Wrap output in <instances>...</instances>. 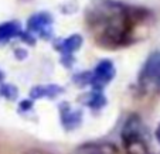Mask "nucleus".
Masks as SVG:
<instances>
[{
  "label": "nucleus",
  "instance_id": "10",
  "mask_svg": "<svg viewBox=\"0 0 160 154\" xmlns=\"http://www.w3.org/2000/svg\"><path fill=\"white\" fill-rule=\"evenodd\" d=\"M20 33H21V27L16 21H7V23L0 24V46L7 44L14 37H18Z\"/></svg>",
  "mask_w": 160,
  "mask_h": 154
},
{
  "label": "nucleus",
  "instance_id": "14",
  "mask_svg": "<svg viewBox=\"0 0 160 154\" xmlns=\"http://www.w3.org/2000/svg\"><path fill=\"white\" fill-rule=\"evenodd\" d=\"M156 136H157V140L160 142V126H159V129H157V133H156Z\"/></svg>",
  "mask_w": 160,
  "mask_h": 154
},
{
  "label": "nucleus",
  "instance_id": "11",
  "mask_svg": "<svg viewBox=\"0 0 160 154\" xmlns=\"http://www.w3.org/2000/svg\"><path fill=\"white\" fill-rule=\"evenodd\" d=\"M106 103L105 98L102 96V94H101L99 91H95V92H91L89 95H88V102L87 105L89 106V108H94V109H101L103 105Z\"/></svg>",
  "mask_w": 160,
  "mask_h": 154
},
{
  "label": "nucleus",
  "instance_id": "8",
  "mask_svg": "<svg viewBox=\"0 0 160 154\" xmlns=\"http://www.w3.org/2000/svg\"><path fill=\"white\" fill-rule=\"evenodd\" d=\"M81 46H82V37L74 34V36L68 37V38H64L61 42H58L57 46H55V48L62 55L70 57V55H72Z\"/></svg>",
  "mask_w": 160,
  "mask_h": 154
},
{
  "label": "nucleus",
  "instance_id": "9",
  "mask_svg": "<svg viewBox=\"0 0 160 154\" xmlns=\"http://www.w3.org/2000/svg\"><path fill=\"white\" fill-rule=\"evenodd\" d=\"M61 92H62V88L57 86V85H40V86H36L31 89L30 96L33 99H42V98L54 99Z\"/></svg>",
  "mask_w": 160,
  "mask_h": 154
},
{
  "label": "nucleus",
  "instance_id": "15",
  "mask_svg": "<svg viewBox=\"0 0 160 154\" xmlns=\"http://www.w3.org/2000/svg\"><path fill=\"white\" fill-rule=\"evenodd\" d=\"M2 79H3V72L0 71V81H2Z\"/></svg>",
  "mask_w": 160,
  "mask_h": 154
},
{
  "label": "nucleus",
  "instance_id": "6",
  "mask_svg": "<svg viewBox=\"0 0 160 154\" xmlns=\"http://www.w3.org/2000/svg\"><path fill=\"white\" fill-rule=\"evenodd\" d=\"M118 148L115 144L108 142H95L85 143V144L77 147L71 154H116Z\"/></svg>",
  "mask_w": 160,
  "mask_h": 154
},
{
  "label": "nucleus",
  "instance_id": "1",
  "mask_svg": "<svg viewBox=\"0 0 160 154\" xmlns=\"http://www.w3.org/2000/svg\"><path fill=\"white\" fill-rule=\"evenodd\" d=\"M89 24L91 31L102 46H119L126 41L130 30L126 7L106 0L92 6Z\"/></svg>",
  "mask_w": 160,
  "mask_h": 154
},
{
  "label": "nucleus",
  "instance_id": "13",
  "mask_svg": "<svg viewBox=\"0 0 160 154\" xmlns=\"http://www.w3.org/2000/svg\"><path fill=\"white\" fill-rule=\"evenodd\" d=\"M27 154H50V153H45V151H30Z\"/></svg>",
  "mask_w": 160,
  "mask_h": 154
},
{
  "label": "nucleus",
  "instance_id": "4",
  "mask_svg": "<svg viewBox=\"0 0 160 154\" xmlns=\"http://www.w3.org/2000/svg\"><path fill=\"white\" fill-rule=\"evenodd\" d=\"M115 76V67L109 60H102L89 76V84L95 91H99Z\"/></svg>",
  "mask_w": 160,
  "mask_h": 154
},
{
  "label": "nucleus",
  "instance_id": "12",
  "mask_svg": "<svg viewBox=\"0 0 160 154\" xmlns=\"http://www.w3.org/2000/svg\"><path fill=\"white\" fill-rule=\"evenodd\" d=\"M0 92H2V95L6 96L7 99H16V96H17V88L12 86V85H2Z\"/></svg>",
  "mask_w": 160,
  "mask_h": 154
},
{
  "label": "nucleus",
  "instance_id": "3",
  "mask_svg": "<svg viewBox=\"0 0 160 154\" xmlns=\"http://www.w3.org/2000/svg\"><path fill=\"white\" fill-rule=\"evenodd\" d=\"M139 84L146 89L160 92V51H156L146 60L139 75Z\"/></svg>",
  "mask_w": 160,
  "mask_h": 154
},
{
  "label": "nucleus",
  "instance_id": "7",
  "mask_svg": "<svg viewBox=\"0 0 160 154\" xmlns=\"http://www.w3.org/2000/svg\"><path fill=\"white\" fill-rule=\"evenodd\" d=\"M60 116H61V123L67 130H72L81 123L82 113L81 110H74L68 103H62L60 108Z\"/></svg>",
  "mask_w": 160,
  "mask_h": 154
},
{
  "label": "nucleus",
  "instance_id": "5",
  "mask_svg": "<svg viewBox=\"0 0 160 154\" xmlns=\"http://www.w3.org/2000/svg\"><path fill=\"white\" fill-rule=\"evenodd\" d=\"M27 28L31 34H36L42 38H48L52 33V17L48 13H37L30 17Z\"/></svg>",
  "mask_w": 160,
  "mask_h": 154
},
{
  "label": "nucleus",
  "instance_id": "2",
  "mask_svg": "<svg viewBox=\"0 0 160 154\" xmlns=\"http://www.w3.org/2000/svg\"><path fill=\"white\" fill-rule=\"evenodd\" d=\"M122 140L126 154H149V148L143 140V126L138 116H130L122 129Z\"/></svg>",
  "mask_w": 160,
  "mask_h": 154
}]
</instances>
